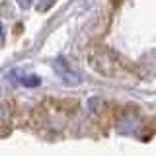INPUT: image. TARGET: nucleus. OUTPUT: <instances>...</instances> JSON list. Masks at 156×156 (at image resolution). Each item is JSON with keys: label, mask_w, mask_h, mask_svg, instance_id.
Returning <instances> with one entry per match:
<instances>
[{"label": "nucleus", "mask_w": 156, "mask_h": 156, "mask_svg": "<svg viewBox=\"0 0 156 156\" xmlns=\"http://www.w3.org/2000/svg\"><path fill=\"white\" fill-rule=\"evenodd\" d=\"M55 68L58 70V74H61L62 78H65L66 82H78V76H74V74H72V72H70V68L66 66V62L62 61V58H58V61L55 62Z\"/></svg>", "instance_id": "obj_1"}, {"label": "nucleus", "mask_w": 156, "mask_h": 156, "mask_svg": "<svg viewBox=\"0 0 156 156\" xmlns=\"http://www.w3.org/2000/svg\"><path fill=\"white\" fill-rule=\"evenodd\" d=\"M39 82L41 80H39L37 76H23L22 78V84H26V86H37Z\"/></svg>", "instance_id": "obj_2"}, {"label": "nucleus", "mask_w": 156, "mask_h": 156, "mask_svg": "<svg viewBox=\"0 0 156 156\" xmlns=\"http://www.w3.org/2000/svg\"><path fill=\"white\" fill-rule=\"evenodd\" d=\"M31 2H33V0H18V4H20L23 10H27L29 6H31Z\"/></svg>", "instance_id": "obj_3"}, {"label": "nucleus", "mask_w": 156, "mask_h": 156, "mask_svg": "<svg viewBox=\"0 0 156 156\" xmlns=\"http://www.w3.org/2000/svg\"><path fill=\"white\" fill-rule=\"evenodd\" d=\"M2 41H4V26L0 22V45H2Z\"/></svg>", "instance_id": "obj_4"}, {"label": "nucleus", "mask_w": 156, "mask_h": 156, "mask_svg": "<svg viewBox=\"0 0 156 156\" xmlns=\"http://www.w3.org/2000/svg\"><path fill=\"white\" fill-rule=\"evenodd\" d=\"M2 117H4V111H2V109H0V121H2Z\"/></svg>", "instance_id": "obj_5"}]
</instances>
